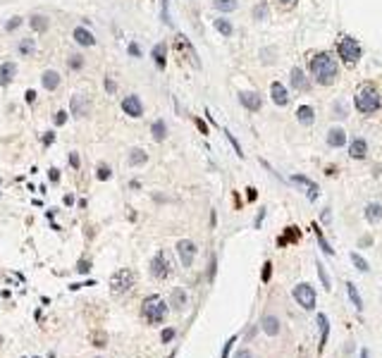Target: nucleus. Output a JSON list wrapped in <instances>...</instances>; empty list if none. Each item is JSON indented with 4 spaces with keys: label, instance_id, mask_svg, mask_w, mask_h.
<instances>
[{
    "label": "nucleus",
    "instance_id": "obj_22",
    "mask_svg": "<svg viewBox=\"0 0 382 358\" xmlns=\"http://www.w3.org/2000/svg\"><path fill=\"white\" fill-rule=\"evenodd\" d=\"M72 36H74V41H77L79 46H96V39H93V34H91V31H86V29H81V27H77Z\"/></svg>",
    "mask_w": 382,
    "mask_h": 358
},
{
    "label": "nucleus",
    "instance_id": "obj_44",
    "mask_svg": "<svg viewBox=\"0 0 382 358\" xmlns=\"http://www.w3.org/2000/svg\"><path fill=\"white\" fill-rule=\"evenodd\" d=\"M172 339H175V329L172 327H167V329H163V341H172Z\"/></svg>",
    "mask_w": 382,
    "mask_h": 358
},
{
    "label": "nucleus",
    "instance_id": "obj_50",
    "mask_svg": "<svg viewBox=\"0 0 382 358\" xmlns=\"http://www.w3.org/2000/svg\"><path fill=\"white\" fill-rule=\"evenodd\" d=\"M234 358H253V353L248 351V348H241V351H236V356Z\"/></svg>",
    "mask_w": 382,
    "mask_h": 358
},
{
    "label": "nucleus",
    "instance_id": "obj_4",
    "mask_svg": "<svg viewBox=\"0 0 382 358\" xmlns=\"http://www.w3.org/2000/svg\"><path fill=\"white\" fill-rule=\"evenodd\" d=\"M134 282H137V275H134L132 270L122 268L110 277V291H112L115 296H117V294H127L129 289L134 287Z\"/></svg>",
    "mask_w": 382,
    "mask_h": 358
},
{
    "label": "nucleus",
    "instance_id": "obj_46",
    "mask_svg": "<svg viewBox=\"0 0 382 358\" xmlns=\"http://www.w3.org/2000/svg\"><path fill=\"white\" fill-rule=\"evenodd\" d=\"M20 24H22V17H12V20H10V24H8L5 29H8V31H12V29H17Z\"/></svg>",
    "mask_w": 382,
    "mask_h": 358
},
{
    "label": "nucleus",
    "instance_id": "obj_32",
    "mask_svg": "<svg viewBox=\"0 0 382 358\" xmlns=\"http://www.w3.org/2000/svg\"><path fill=\"white\" fill-rule=\"evenodd\" d=\"M215 10L220 12H234L236 10V0H213Z\"/></svg>",
    "mask_w": 382,
    "mask_h": 358
},
{
    "label": "nucleus",
    "instance_id": "obj_18",
    "mask_svg": "<svg viewBox=\"0 0 382 358\" xmlns=\"http://www.w3.org/2000/svg\"><path fill=\"white\" fill-rule=\"evenodd\" d=\"M41 84H43V89L46 91H55L60 86V74L55 70H48L43 72V77H41Z\"/></svg>",
    "mask_w": 382,
    "mask_h": 358
},
{
    "label": "nucleus",
    "instance_id": "obj_27",
    "mask_svg": "<svg viewBox=\"0 0 382 358\" xmlns=\"http://www.w3.org/2000/svg\"><path fill=\"white\" fill-rule=\"evenodd\" d=\"M151 134H153V139L156 141H165V136H167L165 119H156V122H153V127H151Z\"/></svg>",
    "mask_w": 382,
    "mask_h": 358
},
{
    "label": "nucleus",
    "instance_id": "obj_1",
    "mask_svg": "<svg viewBox=\"0 0 382 358\" xmlns=\"http://www.w3.org/2000/svg\"><path fill=\"white\" fill-rule=\"evenodd\" d=\"M311 74L318 84L323 86H330L337 81L339 77V67H337V60L330 55V53H318L313 60H311Z\"/></svg>",
    "mask_w": 382,
    "mask_h": 358
},
{
    "label": "nucleus",
    "instance_id": "obj_45",
    "mask_svg": "<svg viewBox=\"0 0 382 358\" xmlns=\"http://www.w3.org/2000/svg\"><path fill=\"white\" fill-rule=\"evenodd\" d=\"M79 272H84V275H86L88 270H91V260H79Z\"/></svg>",
    "mask_w": 382,
    "mask_h": 358
},
{
    "label": "nucleus",
    "instance_id": "obj_61",
    "mask_svg": "<svg viewBox=\"0 0 382 358\" xmlns=\"http://www.w3.org/2000/svg\"><path fill=\"white\" fill-rule=\"evenodd\" d=\"M0 344H3V337H0Z\"/></svg>",
    "mask_w": 382,
    "mask_h": 358
},
{
    "label": "nucleus",
    "instance_id": "obj_57",
    "mask_svg": "<svg viewBox=\"0 0 382 358\" xmlns=\"http://www.w3.org/2000/svg\"><path fill=\"white\" fill-rule=\"evenodd\" d=\"M196 124H198V129L203 131V134H208V127H206V124H203V122H201V119H196Z\"/></svg>",
    "mask_w": 382,
    "mask_h": 358
},
{
    "label": "nucleus",
    "instance_id": "obj_33",
    "mask_svg": "<svg viewBox=\"0 0 382 358\" xmlns=\"http://www.w3.org/2000/svg\"><path fill=\"white\" fill-rule=\"evenodd\" d=\"M351 263H353V265H356V270H358V272H368V270H370V265H368V260L363 258V256H358L356 251H353V253H351Z\"/></svg>",
    "mask_w": 382,
    "mask_h": 358
},
{
    "label": "nucleus",
    "instance_id": "obj_6",
    "mask_svg": "<svg viewBox=\"0 0 382 358\" xmlns=\"http://www.w3.org/2000/svg\"><path fill=\"white\" fill-rule=\"evenodd\" d=\"M151 275L158 279H167L172 275V260L167 256L165 251H158L153 260H151Z\"/></svg>",
    "mask_w": 382,
    "mask_h": 358
},
{
    "label": "nucleus",
    "instance_id": "obj_41",
    "mask_svg": "<svg viewBox=\"0 0 382 358\" xmlns=\"http://www.w3.org/2000/svg\"><path fill=\"white\" fill-rule=\"evenodd\" d=\"M270 275H273V263L268 260L263 265V282H270Z\"/></svg>",
    "mask_w": 382,
    "mask_h": 358
},
{
    "label": "nucleus",
    "instance_id": "obj_8",
    "mask_svg": "<svg viewBox=\"0 0 382 358\" xmlns=\"http://www.w3.org/2000/svg\"><path fill=\"white\" fill-rule=\"evenodd\" d=\"M177 256H179V260H182L184 268H191V263H194V258H196V244L189 241V239L177 241Z\"/></svg>",
    "mask_w": 382,
    "mask_h": 358
},
{
    "label": "nucleus",
    "instance_id": "obj_34",
    "mask_svg": "<svg viewBox=\"0 0 382 358\" xmlns=\"http://www.w3.org/2000/svg\"><path fill=\"white\" fill-rule=\"evenodd\" d=\"M172 306H175V308H184V306H186L184 289H175V291H172Z\"/></svg>",
    "mask_w": 382,
    "mask_h": 358
},
{
    "label": "nucleus",
    "instance_id": "obj_28",
    "mask_svg": "<svg viewBox=\"0 0 382 358\" xmlns=\"http://www.w3.org/2000/svg\"><path fill=\"white\" fill-rule=\"evenodd\" d=\"M165 55H167V46L165 43H158L156 48H153V60H156V65L160 70H165Z\"/></svg>",
    "mask_w": 382,
    "mask_h": 358
},
{
    "label": "nucleus",
    "instance_id": "obj_31",
    "mask_svg": "<svg viewBox=\"0 0 382 358\" xmlns=\"http://www.w3.org/2000/svg\"><path fill=\"white\" fill-rule=\"evenodd\" d=\"M215 29L220 31L222 36H232V34H234V27H232V22H229V20H222V17H220V20H215Z\"/></svg>",
    "mask_w": 382,
    "mask_h": 358
},
{
    "label": "nucleus",
    "instance_id": "obj_39",
    "mask_svg": "<svg viewBox=\"0 0 382 358\" xmlns=\"http://www.w3.org/2000/svg\"><path fill=\"white\" fill-rule=\"evenodd\" d=\"M69 67L72 70H81L84 67V58L81 55H69Z\"/></svg>",
    "mask_w": 382,
    "mask_h": 358
},
{
    "label": "nucleus",
    "instance_id": "obj_26",
    "mask_svg": "<svg viewBox=\"0 0 382 358\" xmlns=\"http://www.w3.org/2000/svg\"><path fill=\"white\" fill-rule=\"evenodd\" d=\"M292 86H294V89H299V91H308V81H306L304 72L299 70V67H294V70H292Z\"/></svg>",
    "mask_w": 382,
    "mask_h": 358
},
{
    "label": "nucleus",
    "instance_id": "obj_21",
    "mask_svg": "<svg viewBox=\"0 0 382 358\" xmlns=\"http://www.w3.org/2000/svg\"><path fill=\"white\" fill-rule=\"evenodd\" d=\"M365 220L370 225H377L382 220V203H368L365 206Z\"/></svg>",
    "mask_w": 382,
    "mask_h": 358
},
{
    "label": "nucleus",
    "instance_id": "obj_20",
    "mask_svg": "<svg viewBox=\"0 0 382 358\" xmlns=\"http://www.w3.org/2000/svg\"><path fill=\"white\" fill-rule=\"evenodd\" d=\"M15 74H17V65L15 62H3V67H0V84L8 86L15 79Z\"/></svg>",
    "mask_w": 382,
    "mask_h": 358
},
{
    "label": "nucleus",
    "instance_id": "obj_52",
    "mask_svg": "<svg viewBox=\"0 0 382 358\" xmlns=\"http://www.w3.org/2000/svg\"><path fill=\"white\" fill-rule=\"evenodd\" d=\"M69 165H72L74 169L79 167V155H77V153H69Z\"/></svg>",
    "mask_w": 382,
    "mask_h": 358
},
{
    "label": "nucleus",
    "instance_id": "obj_55",
    "mask_svg": "<svg viewBox=\"0 0 382 358\" xmlns=\"http://www.w3.org/2000/svg\"><path fill=\"white\" fill-rule=\"evenodd\" d=\"M246 191H248V194H246V196H248V201H256V196H258V194H256V189H253V187H248V189H246Z\"/></svg>",
    "mask_w": 382,
    "mask_h": 358
},
{
    "label": "nucleus",
    "instance_id": "obj_42",
    "mask_svg": "<svg viewBox=\"0 0 382 358\" xmlns=\"http://www.w3.org/2000/svg\"><path fill=\"white\" fill-rule=\"evenodd\" d=\"M225 134H227V139H229V143H232V146H234L236 155H239V158H241V155H244V153H241V146H239V143H236V139H234V136H232V134H229V131H225Z\"/></svg>",
    "mask_w": 382,
    "mask_h": 358
},
{
    "label": "nucleus",
    "instance_id": "obj_19",
    "mask_svg": "<svg viewBox=\"0 0 382 358\" xmlns=\"http://www.w3.org/2000/svg\"><path fill=\"white\" fill-rule=\"evenodd\" d=\"M299 239H301V232H299V227L289 225V227L284 229L282 237L277 239V246H287V244H292V241H299Z\"/></svg>",
    "mask_w": 382,
    "mask_h": 358
},
{
    "label": "nucleus",
    "instance_id": "obj_58",
    "mask_svg": "<svg viewBox=\"0 0 382 358\" xmlns=\"http://www.w3.org/2000/svg\"><path fill=\"white\" fill-rule=\"evenodd\" d=\"M361 358H370V351H368V348H361Z\"/></svg>",
    "mask_w": 382,
    "mask_h": 358
},
{
    "label": "nucleus",
    "instance_id": "obj_47",
    "mask_svg": "<svg viewBox=\"0 0 382 358\" xmlns=\"http://www.w3.org/2000/svg\"><path fill=\"white\" fill-rule=\"evenodd\" d=\"M129 55H134V58H141V48H139L137 43H129Z\"/></svg>",
    "mask_w": 382,
    "mask_h": 358
},
{
    "label": "nucleus",
    "instance_id": "obj_7",
    "mask_svg": "<svg viewBox=\"0 0 382 358\" xmlns=\"http://www.w3.org/2000/svg\"><path fill=\"white\" fill-rule=\"evenodd\" d=\"M294 298L296 303L301 306L304 310H313L315 308V289L308 284V282H301V284H296L294 287Z\"/></svg>",
    "mask_w": 382,
    "mask_h": 358
},
{
    "label": "nucleus",
    "instance_id": "obj_16",
    "mask_svg": "<svg viewBox=\"0 0 382 358\" xmlns=\"http://www.w3.org/2000/svg\"><path fill=\"white\" fill-rule=\"evenodd\" d=\"M292 182H294V184H304L306 189H308V201H315V199H318L320 189H318V184H315V182L301 177V174H294V177H292Z\"/></svg>",
    "mask_w": 382,
    "mask_h": 358
},
{
    "label": "nucleus",
    "instance_id": "obj_29",
    "mask_svg": "<svg viewBox=\"0 0 382 358\" xmlns=\"http://www.w3.org/2000/svg\"><path fill=\"white\" fill-rule=\"evenodd\" d=\"M17 50H20L24 58H31V55H34V50H36V43H34V39H22L20 46H17Z\"/></svg>",
    "mask_w": 382,
    "mask_h": 358
},
{
    "label": "nucleus",
    "instance_id": "obj_25",
    "mask_svg": "<svg viewBox=\"0 0 382 358\" xmlns=\"http://www.w3.org/2000/svg\"><path fill=\"white\" fill-rule=\"evenodd\" d=\"M346 294H349V301L353 303V308L361 313V310H363V301H361V294L356 291V284H353V282H346Z\"/></svg>",
    "mask_w": 382,
    "mask_h": 358
},
{
    "label": "nucleus",
    "instance_id": "obj_40",
    "mask_svg": "<svg viewBox=\"0 0 382 358\" xmlns=\"http://www.w3.org/2000/svg\"><path fill=\"white\" fill-rule=\"evenodd\" d=\"M234 344H236V337H229V339H227V344H225V348H222V356H220V358H227V356H229V351H232V346H234Z\"/></svg>",
    "mask_w": 382,
    "mask_h": 358
},
{
    "label": "nucleus",
    "instance_id": "obj_12",
    "mask_svg": "<svg viewBox=\"0 0 382 358\" xmlns=\"http://www.w3.org/2000/svg\"><path fill=\"white\" fill-rule=\"evenodd\" d=\"M349 155H351L353 160L365 158V155H368V143H365V139H353L351 146H349Z\"/></svg>",
    "mask_w": 382,
    "mask_h": 358
},
{
    "label": "nucleus",
    "instance_id": "obj_43",
    "mask_svg": "<svg viewBox=\"0 0 382 358\" xmlns=\"http://www.w3.org/2000/svg\"><path fill=\"white\" fill-rule=\"evenodd\" d=\"M65 122H67V112H65V110H60V112H55V124H65Z\"/></svg>",
    "mask_w": 382,
    "mask_h": 358
},
{
    "label": "nucleus",
    "instance_id": "obj_13",
    "mask_svg": "<svg viewBox=\"0 0 382 358\" xmlns=\"http://www.w3.org/2000/svg\"><path fill=\"white\" fill-rule=\"evenodd\" d=\"M72 115H74V117H84V115H88V103H86V98H84L81 93H74V96H72Z\"/></svg>",
    "mask_w": 382,
    "mask_h": 358
},
{
    "label": "nucleus",
    "instance_id": "obj_38",
    "mask_svg": "<svg viewBox=\"0 0 382 358\" xmlns=\"http://www.w3.org/2000/svg\"><path fill=\"white\" fill-rule=\"evenodd\" d=\"M253 17H256V20H265V17H268V5H265V3H263V5H256V8H253Z\"/></svg>",
    "mask_w": 382,
    "mask_h": 358
},
{
    "label": "nucleus",
    "instance_id": "obj_2",
    "mask_svg": "<svg viewBox=\"0 0 382 358\" xmlns=\"http://www.w3.org/2000/svg\"><path fill=\"white\" fill-rule=\"evenodd\" d=\"M353 103H356V110L363 112V115H372V112H377L382 105V98H380V91L375 89L372 84H361L358 91H356V96H353Z\"/></svg>",
    "mask_w": 382,
    "mask_h": 358
},
{
    "label": "nucleus",
    "instance_id": "obj_11",
    "mask_svg": "<svg viewBox=\"0 0 382 358\" xmlns=\"http://www.w3.org/2000/svg\"><path fill=\"white\" fill-rule=\"evenodd\" d=\"M270 96H273V103L275 105H280V108H284V105L289 103V93H287V89H284V84H280V81H273Z\"/></svg>",
    "mask_w": 382,
    "mask_h": 358
},
{
    "label": "nucleus",
    "instance_id": "obj_53",
    "mask_svg": "<svg viewBox=\"0 0 382 358\" xmlns=\"http://www.w3.org/2000/svg\"><path fill=\"white\" fill-rule=\"evenodd\" d=\"M265 218V208H261V213H258V218H256V227H261V222H263Z\"/></svg>",
    "mask_w": 382,
    "mask_h": 358
},
{
    "label": "nucleus",
    "instance_id": "obj_3",
    "mask_svg": "<svg viewBox=\"0 0 382 358\" xmlns=\"http://www.w3.org/2000/svg\"><path fill=\"white\" fill-rule=\"evenodd\" d=\"M141 315H144L151 325H160V322L167 318V303L158 296V294H153V296H148L146 301H144Z\"/></svg>",
    "mask_w": 382,
    "mask_h": 358
},
{
    "label": "nucleus",
    "instance_id": "obj_37",
    "mask_svg": "<svg viewBox=\"0 0 382 358\" xmlns=\"http://www.w3.org/2000/svg\"><path fill=\"white\" fill-rule=\"evenodd\" d=\"M110 174H112V172H110V167L105 165V162H100L98 169H96V177H98L100 182H105V179H110Z\"/></svg>",
    "mask_w": 382,
    "mask_h": 358
},
{
    "label": "nucleus",
    "instance_id": "obj_5",
    "mask_svg": "<svg viewBox=\"0 0 382 358\" xmlns=\"http://www.w3.org/2000/svg\"><path fill=\"white\" fill-rule=\"evenodd\" d=\"M337 53H339V58H342L346 65H356V62L361 60V46L353 39H349V36H344V39L339 41Z\"/></svg>",
    "mask_w": 382,
    "mask_h": 358
},
{
    "label": "nucleus",
    "instance_id": "obj_36",
    "mask_svg": "<svg viewBox=\"0 0 382 358\" xmlns=\"http://www.w3.org/2000/svg\"><path fill=\"white\" fill-rule=\"evenodd\" d=\"M315 268H318V277H320V282H323V287L330 291L332 284H330V277H327V272H325V265L323 263H315Z\"/></svg>",
    "mask_w": 382,
    "mask_h": 358
},
{
    "label": "nucleus",
    "instance_id": "obj_56",
    "mask_svg": "<svg viewBox=\"0 0 382 358\" xmlns=\"http://www.w3.org/2000/svg\"><path fill=\"white\" fill-rule=\"evenodd\" d=\"M27 100L34 103V100H36V91H27Z\"/></svg>",
    "mask_w": 382,
    "mask_h": 358
},
{
    "label": "nucleus",
    "instance_id": "obj_59",
    "mask_svg": "<svg viewBox=\"0 0 382 358\" xmlns=\"http://www.w3.org/2000/svg\"><path fill=\"white\" fill-rule=\"evenodd\" d=\"M282 3H284V5H294L296 0H282Z\"/></svg>",
    "mask_w": 382,
    "mask_h": 358
},
{
    "label": "nucleus",
    "instance_id": "obj_14",
    "mask_svg": "<svg viewBox=\"0 0 382 358\" xmlns=\"http://www.w3.org/2000/svg\"><path fill=\"white\" fill-rule=\"evenodd\" d=\"M261 329H263L268 337H277L280 334V320L275 318V315H265L261 320Z\"/></svg>",
    "mask_w": 382,
    "mask_h": 358
},
{
    "label": "nucleus",
    "instance_id": "obj_49",
    "mask_svg": "<svg viewBox=\"0 0 382 358\" xmlns=\"http://www.w3.org/2000/svg\"><path fill=\"white\" fill-rule=\"evenodd\" d=\"M163 22H165V24H172L170 15H167V0H163Z\"/></svg>",
    "mask_w": 382,
    "mask_h": 358
},
{
    "label": "nucleus",
    "instance_id": "obj_60",
    "mask_svg": "<svg viewBox=\"0 0 382 358\" xmlns=\"http://www.w3.org/2000/svg\"><path fill=\"white\" fill-rule=\"evenodd\" d=\"M167 358H175V353H172V356H167Z\"/></svg>",
    "mask_w": 382,
    "mask_h": 358
},
{
    "label": "nucleus",
    "instance_id": "obj_30",
    "mask_svg": "<svg viewBox=\"0 0 382 358\" xmlns=\"http://www.w3.org/2000/svg\"><path fill=\"white\" fill-rule=\"evenodd\" d=\"M146 160H148L146 150H141V148H134V150H132V153H129V165H134V167H137V165H144V162H146Z\"/></svg>",
    "mask_w": 382,
    "mask_h": 358
},
{
    "label": "nucleus",
    "instance_id": "obj_48",
    "mask_svg": "<svg viewBox=\"0 0 382 358\" xmlns=\"http://www.w3.org/2000/svg\"><path fill=\"white\" fill-rule=\"evenodd\" d=\"M105 89H108V93H115V91H117V86H115V81L110 79V77H105Z\"/></svg>",
    "mask_w": 382,
    "mask_h": 358
},
{
    "label": "nucleus",
    "instance_id": "obj_54",
    "mask_svg": "<svg viewBox=\"0 0 382 358\" xmlns=\"http://www.w3.org/2000/svg\"><path fill=\"white\" fill-rule=\"evenodd\" d=\"M53 139H55V136H53V131H48V134L43 136V143H46V146H50V143H53Z\"/></svg>",
    "mask_w": 382,
    "mask_h": 358
},
{
    "label": "nucleus",
    "instance_id": "obj_9",
    "mask_svg": "<svg viewBox=\"0 0 382 358\" xmlns=\"http://www.w3.org/2000/svg\"><path fill=\"white\" fill-rule=\"evenodd\" d=\"M122 110H124V115H129V117H141L144 115V103H141V98L139 96H127V98L122 100Z\"/></svg>",
    "mask_w": 382,
    "mask_h": 358
},
{
    "label": "nucleus",
    "instance_id": "obj_17",
    "mask_svg": "<svg viewBox=\"0 0 382 358\" xmlns=\"http://www.w3.org/2000/svg\"><path fill=\"white\" fill-rule=\"evenodd\" d=\"M318 327H320V344H318V348L323 351L325 344H327V337H330V320L323 313H318Z\"/></svg>",
    "mask_w": 382,
    "mask_h": 358
},
{
    "label": "nucleus",
    "instance_id": "obj_35",
    "mask_svg": "<svg viewBox=\"0 0 382 358\" xmlns=\"http://www.w3.org/2000/svg\"><path fill=\"white\" fill-rule=\"evenodd\" d=\"M315 237H318V244H320V249H323V253H327V256H332L334 253V249L332 246H330V241H327V239L323 237V232H320V229L315 227Z\"/></svg>",
    "mask_w": 382,
    "mask_h": 358
},
{
    "label": "nucleus",
    "instance_id": "obj_15",
    "mask_svg": "<svg viewBox=\"0 0 382 358\" xmlns=\"http://www.w3.org/2000/svg\"><path fill=\"white\" fill-rule=\"evenodd\" d=\"M327 143L332 146V148H339L346 143V131L342 127H332V129L327 131Z\"/></svg>",
    "mask_w": 382,
    "mask_h": 358
},
{
    "label": "nucleus",
    "instance_id": "obj_24",
    "mask_svg": "<svg viewBox=\"0 0 382 358\" xmlns=\"http://www.w3.org/2000/svg\"><path fill=\"white\" fill-rule=\"evenodd\" d=\"M296 119L301 122V124H313V119H315V112L311 105H301V108L296 110Z\"/></svg>",
    "mask_w": 382,
    "mask_h": 358
},
{
    "label": "nucleus",
    "instance_id": "obj_10",
    "mask_svg": "<svg viewBox=\"0 0 382 358\" xmlns=\"http://www.w3.org/2000/svg\"><path fill=\"white\" fill-rule=\"evenodd\" d=\"M239 103H241L248 112H258L261 105H263V100H261V96H258L256 91H241V93H239Z\"/></svg>",
    "mask_w": 382,
    "mask_h": 358
},
{
    "label": "nucleus",
    "instance_id": "obj_51",
    "mask_svg": "<svg viewBox=\"0 0 382 358\" xmlns=\"http://www.w3.org/2000/svg\"><path fill=\"white\" fill-rule=\"evenodd\" d=\"M48 177H50V182H58V179H60V169L58 167H50Z\"/></svg>",
    "mask_w": 382,
    "mask_h": 358
},
{
    "label": "nucleus",
    "instance_id": "obj_23",
    "mask_svg": "<svg viewBox=\"0 0 382 358\" xmlns=\"http://www.w3.org/2000/svg\"><path fill=\"white\" fill-rule=\"evenodd\" d=\"M48 17H46V15H31V20H29V27L34 31H36V34H43V31L48 29Z\"/></svg>",
    "mask_w": 382,
    "mask_h": 358
}]
</instances>
